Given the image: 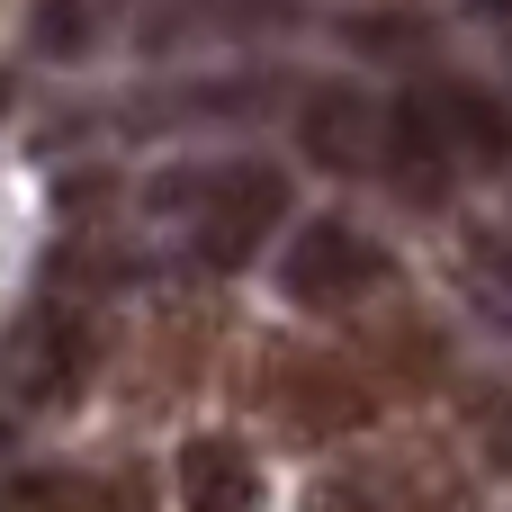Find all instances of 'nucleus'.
<instances>
[{
	"label": "nucleus",
	"mask_w": 512,
	"mask_h": 512,
	"mask_svg": "<svg viewBox=\"0 0 512 512\" xmlns=\"http://www.w3.org/2000/svg\"><path fill=\"white\" fill-rule=\"evenodd\" d=\"M153 216L189 225V252L207 270H243L279 225H288V171L279 162H189L153 180Z\"/></svg>",
	"instance_id": "1"
},
{
	"label": "nucleus",
	"mask_w": 512,
	"mask_h": 512,
	"mask_svg": "<svg viewBox=\"0 0 512 512\" xmlns=\"http://www.w3.org/2000/svg\"><path fill=\"white\" fill-rule=\"evenodd\" d=\"M378 279H387V252H378L351 216H306V225H288V252H279L288 306H306V315H351Z\"/></svg>",
	"instance_id": "2"
},
{
	"label": "nucleus",
	"mask_w": 512,
	"mask_h": 512,
	"mask_svg": "<svg viewBox=\"0 0 512 512\" xmlns=\"http://www.w3.org/2000/svg\"><path fill=\"white\" fill-rule=\"evenodd\" d=\"M378 126H387V108L360 81H306L297 90V153L315 171H333V180L378 171Z\"/></svg>",
	"instance_id": "3"
},
{
	"label": "nucleus",
	"mask_w": 512,
	"mask_h": 512,
	"mask_svg": "<svg viewBox=\"0 0 512 512\" xmlns=\"http://www.w3.org/2000/svg\"><path fill=\"white\" fill-rule=\"evenodd\" d=\"M270 405L297 441H342V432L369 423V387L333 351H279L270 360Z\"/></svg>",
	"instance_id": "4"
},
{
	"label": "nucleus",
	"mask_w": 512,
	"mask_h": 512,
	"mask_svg": "<svg viewBox=\"0 0 512 512\" xmlns=\"http://www.w3.org/2000/svg\"><path fill=\"white\" fill-rule=\"evenodd\" d=\"M378 180H387L405 207H441V198H450L459 153H450V135H441V117H432L423 90H405V99L387 108V126H378Z\"/></svg>",
	"instance_id": "5"
},
{
	"label": "nucleus",
	"mask_w": 512,
	"mask_h": 512,
	"mask_svg": "<svg viewBox=\"0 0 512 512\" xmlns=\"http://www.w3.org/2000/svg\"><path fill=\"white\" fill-rule=\"evenodd\" d=\"M90 369H99L90 315H81V306H45V315L27 324V342H18V396L54 414V405H72V396L90 387Z\"/></svg>",
	"instance_id": "6"
},
{
	"label": "nucleus",
	"mask_w": 512,
	"mask_h": 512,
	"mask_svg": "<svg viewBox=\"0 0 512 512\" xmlns=\"http://www.w3.org/2000/svg\"><path fill=\"white\" fill-rule=\"evenodd\" d=\"M171 504L180 512H261V468L234 432H198L171 459Z\"/></svg>",
	"instance_id": "7"
},
{
	"label": "nucleus",
	"mask_w": 512,
	"mask_h": 512,
	"mask_svg": "<svg viewBox=\"0 0 512 512\" xmlns=\"http://www.w3.org/2000/svg\"><path fill=\"white\" fill-rule=\"evenodd\" d=\"M423 99H432V117H441L459 171H504V162H512V99H504V90L450 72V81H432Z\"/></svg>",
	"instance_id": "8"
},
{
	"label": "nucleus",
	"mask_w": 512,
	"mask_h": 512,
	"mask_svg": "<svg viewBox=\"0 0 512 512\" xmlns=\"http://www.w3.org/2000/svg\"><path fill=\"white\" fill-rule=\"evenodd\" d=\"M306 9L297 0H162L153 9V27H144V45L162 54V36H189V27H216V36H270V27H297Z\"/></svg>",
	"instance_id": "9"
},
{
	"label": "nucleus",
	"mask_w": 512,
	"mask_h": 512,
	"mask_svg": "<svg viewBox=\"0 0 512 512\" xmlns=\"http://www.w3.org/2000/svg\"><path fill=\"white\" fill-rule=\"evenodd\" d=\"M342 36H351V54H369V63H414V54L432 45V18H423V9H351Z\"/></svg>",
	"instance_id": "10"
},
{
	"label": "nucleus",
	"mask_w": 512,
	"mask_h": 512,
	"mask_svg": "<svg viewBox=\"0 0 512 512\" xmlns=\"http://www.w3.org/2000/svg\"><path fill=\"white\" fill-rule=\"evenodd\" d=\"M27 45H36L45 63H81V54L99 45V9H90V0H36Z\"/></svg>",
	"instance_id": "11"
},
{
	"label": "nucleus",
	"mask_w": 512,
	"mask_h": 512,
	"mask_svg": "<svg viewBox=\"0 0 512 512\" xmlns=\"http://www.w3.org/2000/svg\"><path fill=\"white\" fill-rule=\"evenodd\" d=\"M0 512H99V495H90L72 468H27V477L0 495Z\"/></svg>",
	"instance_id": "12"
},
{
	"label": "nucleus",
	"mask_w": 512,
	"mask_h": 512,
	"mask_svg": "<svg viewBox=\"0 0 512 512\" xmlns=\"http://www.w3.org/2000/svg\"><path fill=\"white\" fill-rule=\"evenodd\" d=\"M315 512H396V504H387V477H333Z\"/></svg>",
	"instance_id": "13"
},
{
	"label": "nucleus",
	"mask_w": 512,
	"mask_h": 512,
	"mask_svg": "<svg viewBox=\"0 0 512 512\" xmlns=\"http://www.w3.org/2000/svg\"><path fill=\"white\" fill-rule=\"evenodd\" d=\"M468 9H477L486 27H504V45H512V0H468Z\"/></svg>",
	"instance_id": "14"
},
{
	"label": "nucleus",
	"mask_w": 512,
	"mask_h": 512,
	"mask_svg": "<svg viewBox=\"0 0 512 512\" xmlns=\"http://www.w3.org/2000/svg\"><path fill=\"white\" fill-rule=\"evenodd\" d=\"M495 270H504V279H512V243H495Z\"/></svg>",
	"instance_id": "15"
}]
</instances>
